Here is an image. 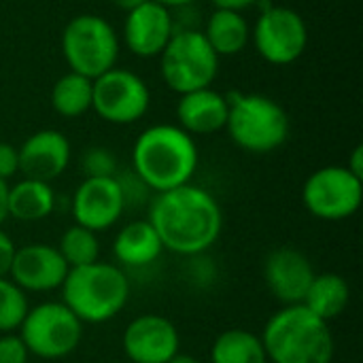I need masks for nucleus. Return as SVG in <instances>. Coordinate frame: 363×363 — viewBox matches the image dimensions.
I'll list each match as a JSON object with an SVG mask.
<instances>
[{"label":"nucleus","instance_id":"1","mask_svg":"<svg viewBox=\"0 0 363 363\" xmlns=\"http://www.w3.org/2000/svg\"><path fill=\"white\" fill-rule=\"evenodd\" d=\"M147 219L162 247L185 257L206 253L223 230V211L215 196L191 183L155 194Z\"/></svg>","mask_w":363,"mask_h":363},{"label":"nucleus","instance_id":"2","mask_svg":"<svg viewBox=\"0 0 363 363\" xmlns=\"http://www.w3.org/2000/svg\"><path fill=\"white\" fill-rule=\"evenodd\" d=\"M198 162L194 136L177 123H157L143 130L132 147V172L155 194L191 183Z\"/></svg>","mask_w":363,"mask_h":363},{"label":"nucleus","instance_id":"3","mask_svg":"<svg viewBox=\"0 0 363 363\" xmlns=\"http://www.w3.org/2000/svg\"><path fill=\"white\" fill-rule=\"evenodd\" d=\"M259 338L268 363H332L336 351L330 323L302 304L274 313Z\"/></svg>","mask_w":363,"mask_h":363},{"label":"nucleus","instance_id":"4","mask_svg":"<svg viewBox=\"0 0 363 363\" xmlns=\"http://www.w3.org/2000/svg\"><path fill=\"white\" fill-rule=\"evenodd\" d=\"M62 302L81 323H106L130 300V281L123 268L106 262L70 268L62 283Z\"/></svg>","mask_w":363,"mask_h":363},{"label":"nucleus","instance_id":"5","mask_svg":"<svg viewBox=\"0 0 363 363\" xmlns=\"http://www.w3.org/2000/svg\"><path fill=\"white\" fill-rule=\"evenodd\" d=\"M230 113L225 130L236 147L247 153L264 155L285 145L289 136V117L285 108L264 94L228 96Z\"/></svg>","mask_w":363,"mask_h":363},{"label":"nucleus","instance_id":"6","mask_svg":"<svg viewBox=\"0 0 363 363\" xmlns=\"http://www.w3.org/2000/svg\"><path fill=\"white\" fill-rule=\"evenodd\" d=\"M219 60L200 28H177L160 53V72L168 89L181 96L211 87L219 74Z\"/></svg>","mask_w":363,"mask_h":363},{"label":"nucleus","instance_id":"7","mask_svg":"<svg viewBox=\"0 0 363 363\" xmlns=\"http://www.w3.org/2000/svg\"><path fill=\"white\" fill-rule=\"evenodd\" d=\"M119 34L100 15L81 13L62 32V53L72 72L96 79L117 66Z\"/></svg>","mask_w":363,"mask_h":363},{"label":"nucleus","instance_id":"8","mask_svg":"<svg viewBox=\"0 0 363 363\" xmlns=\"http://www.w3.org/2000/svg\"><path fill=\"white\" fill-rule=\"evenodd\" d=\"M17 332L30 355L55 362L77 351L83 338V323L64 302H43L28 311Z\"/></svg>","mask_w":363,"mask_h":363},{"label":"nucleus","instance_id":"9","mask_svg":"<svg viewBox=\"0 0 363 363\" xmlns=\"http://www.w3.org/2000/svg\"><path fill=\"white\" fill-rule=\"evenodd\" d=\"M251 43L268 64L289 66L298 62L308 47V26L296 9L270 4L251 28Z\"/></svg>","mask_w":363,"mask_h":363},{"label":"nucleus","instance_id":"10","mask_svg":"<svg viewBox=\"0 0 363 363\" xmlns=\"http://www.w3.org/2000/svg\"><path fill=\"white\" fill-rule=\"evenodd\" d=\"M363 202V181L347 166H323L315 170L302 187L304 208L321 221H345Z\"/></svg>","mask_w":363,"mask_h":363},{"label":"nucleus","instance_id":"11","mask_svg":"<svg viewBox=\"0 0 363 363\" xmlns=\"http://www.w3.org/2000/svg\"><path fill=\"white\" fill-rule=\"evenodd\" d=\"M151 106V91L143 77L125 68H111L94 79L91 111L113 123L130 125L147 115Z\"/></svg>","mask_w":363,"mask_h":363},{"label":"nucleus","instance_id":"12","mask_svg":"<svg viewBox=\"0 0 363 363\" xmlns=\"http://www.w3.org/2000/svg\"><path fill=\"white\" fill-rule=\"evenodd\" d=\"M72 219L96 234L113 228L123 211L125 198L117 177L83 179L72 194Z\"/></svg>","mask_w":363,"mask_h":363},{"label":"nucleus","instance_id":"13","mask_svg":"<svg viewBox=\"0 0 363 363\" xmlns=\"http://www.w3.org/2000/svg\"><path fill=\"white\" fill-rule=\"evenodd\" d=\"M123 353L132 363H168L181 353L177 325L155 313L132 319L121 338Z\"/></svg>","mask_w":363,"mask_h":363},{"label":"nucleus","instance_id":"14","mask_svg":"<svg viewBox=\"0 0 363 363\" xmlns=\"http://www.w3.org/2000/svg\"><path fill=\"white\" fill-rule=\"evenodd\" d=\"M68 270L57 247L30 242L15 249L9 279L26 294H49L62 287Z\"/></svg>","mask_w":363,"mask_h":363},{"label":"nucleus","instance_id":"15","mask_svg":"<svg viewBox=\"0 0 363 363\" xmlns=\"http://www.w3.org/2000/svg\"><path fill=\"white\" fill-rule=\"evenodd\" d=\"M315 274L311 259L294 247H279L264 259V283L283 306L302 304Z\"/></svg>","mask_w":363,"mask_h":363},{"label":"nucleus","instance_id":"16","mask_svg":"<svg viewBox=\"0 0 363 363\" xmlns=\"http://www.w3.org/2000/svg\"><path fill=\"white\" fill-rule=\"evenodd\" d=\"M177 30V19L170 9L149 0L138 9L125 13L123 43L130 53L138 57H160Z\"/></svg>","mask_w":363,"mask_h":363},{"label":"nucleus","instance_id":"17","mask_svg":"<svg viewBox=\"0 0 363 363\" xmlns=\"http://www.w3.org/2000/svg\"><path fill=\"white\" fill-rule=\"evenodd\" d=\"M17 153L19 172L26 179L43 183H51L62 177L72 157L70 140L60 130H38L30 134L21 147H17Z\"/></svg>","mask_w":363,"mask_h":363},{"label":"nucleus","instance_id":"18","mask_svg":"<svg viewBox=\"0 0 363 363\" xmlns=\"http://www.w3.org/2000/svg\"><path fill=\"white\" fill-rule=\"evenodd\" d=\"M230 113L228 96L213 87H202L179 96L177 125L189 136H208L225 130Z\"/></svg>","mask_w":363,"mask_h":363},{"label":"nucleus","instance_id":"19","mask_svg":"<svg viewBox=\"0 0 363 363\" xmlns=\"http://www.w3.org/2000/svg\"><path fill=\"white\" fill-rule=\"evenodd\" d=\"M162 240L149 219H136L125 223L113 240V255L119 268L151 266L162 255Z\"/></svg>","mask_w":363,"mask_h":363},{"label":"nucleus","instance_id":"20","mask_svg":"<svg viewBox=\"0 0 363 363\" xmlns=\"http://www.w3.org/2000/svg\"><path fill=\"white\" fill-rule=\"evenodd\" d=\"M202 34L219 57L238 55L251 43V26L247 17L228 9H215L206 19Z\"/></svg>","mask_w":363,"mask_h":363},{"label":"nucleus","instance_id":"21","mask_svg":"<svg viewBox=\"0 0 363 363\" xmlns=\"http://www.w3.org/2000/svg\"><path fill=\"white\" fill-rule=\"evenodd\" d=\"M55 208V191L51 183L21 179L9 185V217L17 221H40L47 219Z\"/></svg>","mask_w":363,"mask_h":363},{"label":"nucleus","instance_id":"22","mask_svg":"<svg viewBox=\"0 0 363 363\" xmlns=\"http://www.w3.org/2000/svg\"><path fill=\"white\" fill-rule=\"evenodd\" d=\"M349 300H351V287L347 279L336 272H323V274H315L302 306H306L313 315L330 323L347 311Z\"/></svg>","mask_w":363,"mask_h":363},{"label":"nucleus","instance_id":"23","mask_svg":"<svg viewBox=\"0 0 363 363\" xmlns=\"http://www.w3.org/2000/svg\"><path fill=\"white\" fill-rule=\"evenodd\" d=\"M211 363H268V355L259 334L234 328L215 338Z\"/></svg>","mask_w":363,"mask_h":363},{"label":"nucleus","instance_id":"24","mask_svg":"<svg viewBox=\"0 0 363 363\" xmlns=\"http://www.w3.org/2000/svg\"><path fill=\"white\" fill-rule=\"evenodd\" d=\"M94 79L68 70L51 87V106L57 115L66 119H77L91 111Z\"/></svg>","mask_w":363,"mask_h":363},{"label":"nucleus","instance_id":"25","mask_svg":"<svg viewBox=\"0 0 363 363\" xmlns=\"http://www.w3.org/2000/svg\"><path fill=\"white\" fill-rule=\"evenodd\" d=\"M57 251L64 257L68 268H81V266H89L94 262L100 259V242H98V234L72 223L68 230H64L60 242H57Z\"/></svg>","mask_w":363,"mask_h":363},{"label":"nucleus","instance_id":"26","mask_svg":"<svg viewBox=\"0 0 363 363\" xmlns=\"http://www.w3.org/2000/svg\"><path fill=\"white\" fill-rule=\"evenodd\" d=\"M30 311L28 296L9 277L0 279V334H15Z\"/></svg>","mask_w":363,"mask_h":363},{"label":"nucleus","instance_id":"27","mask_svg":"<svg viewBox=\"0 0 363 363\" xmlns=\"http://www.w3.org/2000/svg\"><path fill=\"white\" fill-rule=\"evenodd\" d=\"M81 170L85 179L117 177V157L106 147H89L81 155Z\"/></svg>","mask_w":363,"mask_h":363},{"label":"nucleus","instance_id":"28","mask_svg":"<svg viewBox=\"0 0 363 363\" xmlns=\"http://www.w3.org/2000/svg\"><path fill=\"white\" fill-rule=\"evenodd\" d=\"M28 357L19 334H0V363H28Z\"/></svg>","mask_w":363,"mask_h":363},{"label":"nucleus","instance_id":"29","mask_svg":"<svg viewBox=\"0 0 363 363\" xmlns=\"http://www.w3.org/2000/svg\"><path fill=\"white\" fill-rule=\"evenodd\" d=\"M19 172V153L17 147L9 143H0V179L9 183Z\"/></svg>","mask_w":363,"mask_h":363},{"label":"nucleus","instance_id":"30","mask_svg":"<svg viewBox=\"0 0 363 363\" xmlns=\"http://www.w3.org/2000/svg\"><path fill=\"white\" fill-rule=\"evenodd\" d=\"M15 242L13 238L0 228V279L9 277L11 264H13V255H15Z\"/></svg>","mask_w":363,"mask_h":363},{"label":"nucleus","instance_id":"31","mask_svg":"<svg viewBox=\"0 0 363 363\" xmlns=\"http://www.w3.org/2000/svg\"><path fill=\"white\" fill-rule=\"evenodd\" d=\"M215 9H228V11H238L242 13L245 9L253 6L257 0H211Z\"/></svg>","mask_w":363,"mask_h":363},{"label":"nucleus","instance_id":"32","mask_svg":"<svg viewBox=\"0 0 363 363\" xmlns=\"http://www.w3.org/2000/svg\"><path fill=\"white\" fill-rule=\"evenodd\" d=\"M347 168H349L357 179H362L363 181V147L362 145H357V147L353 149V153H351V157H349V162H347Z\"/></svg>","mask_w":363,"mask_h":363},{"label":"nucleus","instance_id":"33","mask_svg":"<svg viewBox=\"0 0 363 363\" xmlns=\"http://www.w3.org/2000/svg\"><path fill=\"white\" fill-rule=\"evenodd\" d=\"M9 219V183L0 179V225Z\"/></svg>","mask_w":363,"mask_h":363},{"label":"nucleus","instance_id":"34","mask_svg":"<svg viewBox=\"0 0 363 363\" xmlns=\"http://www.w3.org/2000/svg\"><path fill=\"white\" fill-rule=\"evenodd\" d=\"M119 11H123V13H130V11H134V9H138L140 4H145V2H149V0H111Z\"/></svg>","mask_w":363,"mask_h":363},{"label":"nucleus","instance_id":"35","mask_svg":"<svg viewBox=\"0 0 363 363\" xmlns=\"http://www.w3.org/2000/svg\"><path fill=\"white\" fill-rule=\"evenodd\" d=\"M155 2H160V4H164L166 9H187V6H191L196 0H155Z\"/></svg>","mask_w":363,"mask_h":363},{"label":"nucleus","instance_id":"36","mask_svg":"<svg viewBox=\"0 0 363 363\" xmlns=\"http://www.w3.org/2000/svg\"><path fill=\"white\" fill-rule=\"evenodd\" d=\"M168 363H202L198 357H194V355H185V353H177L172 359Z\"/></svg>","mask_w":363,"mask_h":363}]
</instances>
